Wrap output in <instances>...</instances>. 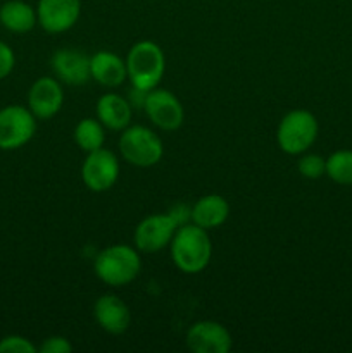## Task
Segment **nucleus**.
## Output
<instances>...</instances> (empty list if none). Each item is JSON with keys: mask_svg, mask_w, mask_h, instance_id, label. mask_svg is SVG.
<instances>
[{"mask_svg": "<svg viewBox=\"0 0 352 353\" xmlns=\"http://www.w3.org/2000/svg\"><path fill=\"white\" fill-rule=\"evenodd\" d=\"M117 147L121 157L135 168H152L159 164L164 155V145L159 134L140 124L128 126L121 131Z\"/></svg>", "mask_w": 352, "mask_h": 353, "instance_id": "nucleus-5", "label": "nucleus"}, {"mask_svg": "<svg viewBox=\"0 0 352 353\" xmlns=\"http://www.w3.org/2000/svg\"><path fill=\"white\" fill-rule=\"evenodd\" d=\"M169 214H171V217L176 221L178 226H183V224L190 223V219H192V209H188V207L183 205V203H178V205L173 207V209L169 210Z\"/></svg>", "mask_w": 352, "mask_h": 353, "instance_id": "nucleus-25", "label": "nucleus"}, {"mask_svg": "<svg viewBox=\"0 0 352 353\" xmlns=\"http://www.w3.org/2000/svg\"><path fill=\"white\" fill-rule=\"evenodd\" d=\"M297 169H299V172L304 178L320 179L321 176L326 174V161L316 154L304 155V157H300Z\"/></svg>", "mask_w": 352, "mask_h": 353, "instance_id": "nucleus-21", "label": "nucleus"}, {"mask_svg": "<svg viewBox=\"0 0 352 353\" xmlns=\"http://www.w3.org/2000/svg\"><path fill=\"white\" fill-rule=\"evenodd\" d=\"M104 130L106 128L99 119L85 117L75 126L72 138H75V143L78 145V148L88 154V152L99 150L104 147V141H106V131Z\"/></svg>", "mask_w": 352, "mask_h": 353, "instance_id": "nucleus-19", "label": "nucleus"}, {"mask_svg": "<svg viewBox=\"0 0 352 353\" xmlns=\"http://www.w3.org/2000/svg\"><path fill=\"white\" fill-rule=\"evenodd\" d=\"M97 278L113 288L130 285L141 271V259L138 250L130 245H110L99 252L93 261Z\"/></svg>", "mask_w": 352, "mask_h": 353, "instance_id": "nucleus-2", "label": "nucleus"}, {"mask_svg": "<svg viewBox=\"0 0 352 353\" xmlns=\"http://www.w3.org/2000/svg\"><path fill=\"white\" fill-rule=\"evenodd\" d=\"M178 224L173 219L171 214H152L138 223L133 233L135 248L144 254H155L162 248L169 247L175 236Z\"/></svg>", "mask_w": 352, "mask_h": 353, "instance_id": "nucleus-8", "label": "nucleus"}, {"mask_svg": "<svg viewBox=\"0 0 352 353\" xmlns=\"http://www.w3.org/2000/svg\"><path fill=\"white\" fill-rule=\"evenodd\" d=\"M37 23V9L23 0H9L0 7V24L12 33H28Z\"/></svg>", "mask_w": 352, "mask_h": 353, "instance_id": "nucleus-18", "label": "nucleus"}, {"mask_svg": "<svg viewBox=\"0 0 352 353\" xmlns=\"http://www.w3.org/2000/svg\"><path fill=\"white\" fill-rule=\"evenodd\" d=\"M81 0H38V24L47 33H64L79 19Z\"/></svg>", "mask_w": 352, "mask_h": 353, "instance_id": "nucleus-10", "label": "nucleus"}, {"mask_svg": "<svg viewBox=\"0 0 352 353\" xmlns=\"http://www.w3.org/2000/svg\"><path fill=\"white\" fill-rule=\"evenodd\" d=\"M38 350L41 353H71L72 345L64 336H50L41 343V347Z\"/></svg>", "mask_w": 352, "mask_h": 353, "instance_id": "nucleus-23", "label": "nucleus"}, {"mask_svg": "<svg viewBox=\"0 0 352 353\" xmlns=\"http://www.w3.org/2000/svg\"><path fill=\"white\" fill-rule=\"evenodd\" d=\"M317 119L306 109H293L282 117L276 130V141L282 152L300 155L309 150L317 138Z\"/></svg>", "mask_w": 352, "mask_h": 353, "instance_id": "nucleus-4", "label": "nucleus"}, {"mask_svg": "<svg viewBox=\"0 0 352 353\" xmlns=\"http://www.w3.org/2000/svg\"><path fill=\"white\" fill-rule=\"evenodd\" d=\"M126 71L131 86L144 92L157 88L166 72L162 48L150 40L137 41L126 55Z\"/></svg>", "mask_w": 352, "mask_h": 353, "instance_id": "nucleus-3", "label": "nucleus"}, {"mask_svg": "<svg viewBox=\"0 0 352 353\" xmlns=\"http://www.w3.org/2000/svg\"><path fill=\"white\" fill-rule=\"evenodd\" d=\"M119 178V161L107 148L88 152L81 165V181L90 192L104 193L113 188Z\"/></svg>", "mask_w": 352, "mask_h": 353, "instance_id": "nucleus-7", "label": "nucleus"}, {"mask_svg": "<svg viewBox=\"0 0 352 353\" xmlns=\"http://www.w3.org/2000/svg\"><path fill=\"white\" fill-rule=\"evenodd\" d=\"M144 110L154 126L162 131H176L185 121V109L175 93L164 88H154L147 92Z\"/></svg>", "mask_w": 352, "mask_h": 353, "instance_id": "nucleus-9", "label": "nucleus"}, {"mask_svg": "<svg viewBox=\"0 0 352 353\" xmlns=\"http://www.w3.org/2000/svg\"><path fill=\"white\" fill-rule=\"evenodd\" d=\"M38 348L24 336H6L0 340V353H35Z\"/></svg>", "mask_w": 352, "mask_h": 353, "instance_id": "nucleus-22", "label": "nucleus"}, {"mask_svg": "<svg viewBox=\"0 0 352 353\" xmlns=\"http://www.w3.org/2000/svg\"><path fill=\"white\" fill-rule=\"evenodd\" d=\"M14 64H16V57H14L12 48L0 41V79L7 78L12 72Z\"/></svg>", "mask_w": 352, "mask_h": 353, "instance_id": "nucleus-24", "label": "nucleus"}, {"mask_svg": "<svg viewBox=\"0 0 352 353\" xmlns=\"http://www.w3.org/2000/svg\"><path fill=\"white\" fill-rule=\"evenodd\" d=\"M97 119L110 131H123L130 126L133 105L117 93H106L97 100Z\"/></svg>", "mask_w": 352, "mask_h": 353, "instance_id": "nucleus-16", "label": "nucleus"}, {"mask_svg": "<svg viewBox=\"0 0 352 353\" xmlns=\"http://www.w3.org/2000/svg\"><path fill=\"white\" fill-rule=\"evenodd\" d=\"M93 317L97 324L109 334L126 333L131 324L130 307L113 293H106L97 299L93 305Z\"/></svg>", "mask_w": 352, "mask_h": 353, "instance_id": "nucleus-14", "label": "nucleus"}, {"mask_svg": "<svg viewBox=\"0 0 352 353\" xmlns=\"http://www.w3.org/2000/svg\"><path fill=\"white\" fill-rule=\"evenodd\" d=\"M90 76L106 88H117L128 79L126 61L114 52H95L90 57Z\"/></svg>", "mask_w": 352, "mask_h": 353, "instance_id": "nucleus-15", "label": "nucleus"}, {"mask_svg": "<svg viewBox=\"0 0 352 353\" xmlns=\"http://www.w3.org/2000/svg\"><path fill=\"white\" fill-rule=\"evenodd\" d=\"M37 131V117L30 109L7 105L0 110V150L24 147Z\"/></svg>", "mask_w": 352, "mask_h": 353, "instance_id": "nucleus-6", "label": "nucleus"}, {"mask_svg": "<svg viewBox=\"0 0 352 353\" xmlns=\"http://www.w3.org/2000/svg\"><path fill=\"white\" fill-rule=\"evenodd\" d=\"M169 248L175 265L185 274L202 272L213 257V243L207 230L193 223H186L176 230Z\"/></svg>", "mask_w": 352, "mask_h": 353, "instance_id": "nucleus-1", "label": "nucleus"}, {"mask_svg": "<svg viewBox=\"0 0 352 353\" xmlns=\"http://www.w3.org/2000/svg\"><path fill=\"white\" fill-rule=\"evenodd\" d=\"M28 105L37 119H52L64 105V92L55 78L37 79L28 92Z\"/></svg>", "mask_w": 352, "mask_h": 353, "instance_id": "nucleus-12", "label": "nucleus"}, {"mask_svg": "<svg viewBox=\"0 0 352 353\" xmlns=\"http://www.w3.org/2000/svg\"><path fill=\"white\" fill-rule=\"evenodd\" d=\"M186 347L195 353H228L233 347V338L223 324L199 321L186 333Z\"/></svg>", "mask_w": 352, "mask_h": 353, "instance_id": "nucleus-11", "label": "nucleus"}, {"mask_svg": "<svg viewBox=\"0 0 352 353\" xmlns=\"http://www.w3.org/2000/svg\"><path fill=\"white\" fill-rule=\"evenodd\" d=\"M230 217V203L221 195L200 196L192 207V223L204 230H216Z\"/></svg>", "mask_w": 352, "mask_h": 353, "instance_id": "nucleus-17", "label": "nucleus"}, {"mask_svg": "<svg viewBox=\"0 0 352 353\" xmlns=\"http://www.w3.org/2000/svg\"><path fill=\"white\" fill-rule=\"evenodd\" d=\"M326 174L338 185H352V150H338L326 159Z\"/></svg>", "mask_w": 352, "mask_h": 353, "instance_id": "nucleus-20", "label": "nucleus"}, {"mask_svg": "<svg viewBox=\"0 0 352 353\" xmlns=\"http://www.w3.org/2000/svg\"><path fill=\"white\" fill-rule=\"evenodd\" d=\"M52 71L61 83L71 86L85 85L90 76V57L75 48H59L50 59Z\"/></svg>", "mask_w": 352, "mask_h": 353, "instance_id": "nucleus-13", "label": "nucleus"}]
</instances>
